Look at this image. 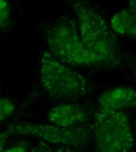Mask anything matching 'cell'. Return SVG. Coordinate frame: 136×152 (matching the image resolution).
<instances>
[{"mask_svg": "<svg viewBox=\"0 0 136 152\" xmlns=\"http://www.w3.org/2000/svg\"><path fill=\"white\" fill-rule=\"evenodd\" d=\"M49 52L67 65L78 67L106 66L103 61L83 45L75 20L62 17L52 23L45 34Z\"/></svg>", "mask_w": 136, "mask_h": 152, "instance_id": "2", "label": "cell"}, {"mask_svg": "<svg viewBox=\"0 0 136 152\" xmlns=\"http://www.w3.org/2000/svg\"><path fill=\"white\" fill-rule=\"evenodd\" d=\"M100 109L123 111L136 105V90L129 87H116L101 93L97 99Z\"/></svg>", "mask_w": 136, "mask_h": 152, "instance_id": "7", "label": "cell"}, {"mask_svg": "<svg viewBox=\"0 0 136 152\" xmlns=\"http://www.w3.org/2000/svg\"><path fill=\"white\" fill-rule=\"evenodd\" d=\"M15 110L14 102L8 98L0 97V123L7 119Z\"/></svg>", "mask_w": 136, "mask_h": 152, "instance_id": "9", "label": "cell"}, {"mask_svg": "<svg viewBox=\"0 0 136 152\" xmlns=\"http://www.w3.org/2000/svg\"><path fill=\"white\" fill-rule=\"evenodd\" d=\"M48 119L60 126L72 127L82 125L89 119V114L83 108L74 104H62L52 108Z\"/></svg>", "mask_w": 136, "mask_h": 152, "instance_id": "6", "label": "cell"}, {"mask_svg": "<svg viewBox=\"0 0 136 152\" xmlns=\"http://www.w3.org/2000/svg\"><path fill=\"white\" fill-rule=\"evenodd\" d=\"M26 151V145L22 143L12 146L8 149H6L5 152H24Z\"/></svg>", "mask_w": 136, "mask_h": 152, "instance_id": "11", "label": "cell"}, {"mask_svg": "<svg viewBox=\"0 0 136 152\" xmlns=\"http://www.w3.org/2000/svg\"><path fill=\"white\" fill-rule=\"evenodd\" d=\"M128 4V8L136 14V0H129Z\"/></svg>", "mask_w": 136, "mask_h": 152, "instance_id": "13", "label": "cell"}, {"mask_svg": "<svg viewBox=\"0 0 136 152\" xmlns=\"http://www.w3.org/2000/svg\"><path fill=\"white\" fill-rule=\"evenodd\" d=\"M110 26L117 35L136 40V14L129 8H123L112 17Z\"/></svg>", "mask_w": 136, "mask_h": 152, "instance_id": "8", "label": "cell"}, {"mask_svg": "<svg viewBox=\"0 0 136 152\" xmlns=\"http://www.w3.org/2000/svg\"><path fill=\"white\" fill-rule=\"evenodd\" d=\"M40 81L43 89L59 99H76L87 95L91 90L84 76L59 61L49 51L45 52L41 57Z\"/></svg>", "mask_w": 136, "mask_h": 152, "instance_id": "3", "label": "cell"}, {"mask_svg": "<svg viewBox=\"0 0 136 152\" xmlns=\"http://www.w3.org/2000/svg\"><path fill=\"white\" fill-rule=\"evenodd\" d=\"M78 21L80 40L84 46L100 57L106 66L119 60L120 49L114 32L97 8L85 0H66Z\"/></svg>", "mask_w": 136, "mask_h": 152, "instance_id": "1", "label": "cell"}, {"mask_svg": "<svg viewBox=\"0 0 136 152\" xmlns=\"http://www.w3.org/2000/svg\"><path fill=\"white\" fill-rule=\"evenodd\" d=\"M96 151L129 152L134 147V136L127 115L122 111L99 109L95 117Z\"/></svg>", "mask_w": 136, "mask_h": 152, "instance_id": "4", "label": "cell"}, {"mask_svg": "<svg viewBox=\"0 0 136 152\" xmlns=\"http://www.w3.org/2000/svg\"></svg>", "mask_w": 136, "mask_h": 152, "instance_id": "14", "label": "cell"}, {"mask_svg": "<svg viewBox=\"0 0 136 152\" xmlns=\"http://www.w3.org/2000/svg\"><path fill=\"white\" fill-rule=\"evenodd\" d=\"M10 136L5 131L2 133H0V152H5V144L7 139Z\"/></svg>", "mask_w": 136, "mask_h": 152, "instance_id": "12", "label": "cell"}, {"mask_svg": "<svg viewBox=\"0 0 136 152\" xmlns=\"http://www.w3.org/2000/svg\"><path fill=\"white\" fill-rule=\"evenodd\" d=\"M10 15V8L7 0H0V28L5 23Z\"/></svg>", "mask_w": 136, "mask_h": 152, "instance_id": "10", "label": "cell"}, {"mask_svg": "<svg viewBox=\"0 0 136 152\" xmlns=\"http://www.w3.org/2000/svg\"><path fill=\"white\" fill-rule=\"evenodd\" d=\"M5 131L11 136H29L38 137L50 143L80 148L89 139V130L82 125L63 127L54 124L22 122L11 124Z\"/></svg>", "mask_w": 136, "mask_h": 152, "instance_id": "5", "label": "cell"}]
</instances>
